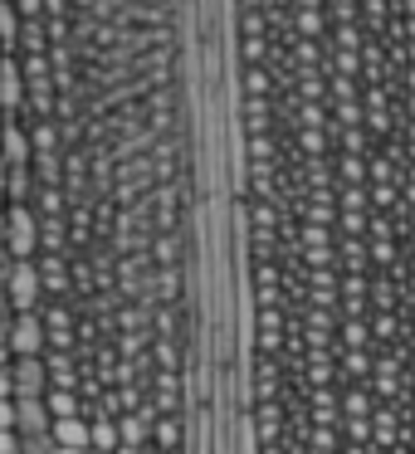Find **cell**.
<instances>
[{
	"mask_svg": "<svg viewBox=\"0 0 415 454\" xmlns=\"http://www.w3.org/2000/svg\"><path fill=\"white\" fill-rule=\"evenodd\" d=\"M0 157H5V167H25V161H35V142H30V132H25L15 118H5V128H0Z\"/></svg>",
	"mask_w": 415,
	"mask_h": 454,
	"instance_id": "8992f818",
	"label": "cell"
},
{
	"mask_svg": "<svg viewBox=\"0 0 415 454\" xmlns=\"http://www.w3.org/2000/svg\"><path fill=\"white\" fill-rule=\"evenodd\" d=\"M0 430H20V405L11 395H0Z\"/></svg>",
	"mask_w": 415,
	"mask_h": 454,
	"instance_id": "2e32d148",
	"label": "cell"
},
{
	"mask_svg": "<svg viewBox=\"0 0 415 454\" xmlns=\"http://www.w3.org/2000/svg\"><path fill=\"white\" fill-rule=\"evenodd\" d=\"M20 430H0V454H20Z\"/></svg>",
	"mask_w": 415,
	"mask_h": 454,
	"instance_id": "ac0fdd59",
	"label": "cell"
},
{
	"mask_svg": "<svg viewBox=\"0 0 415 454\" xmlns=\"http://www.w3.org/2000/svg\"><path fill=\"white\" fill-rule=\"evenodd\" d=\"M25 103V64L15 59V50L0 54V113L5 118H15Z\"/></svg>",
	"mask_w": 415,
	"mask_h": 454,
	"instance_id": "277c9868",
	"label": "cell"
},
{
	"mask_svg": "<svg viewBox=\"0 0 415 454\" xmlns=\"http://www.w3.org/2000/svg\"><path fill=\"white\" fill-rule=\"evenodd\" d=\"M54 444L59 450H93V420L89 415H64V420H54Z\"/></svg>",
	"mask_w": 415,
	"mask_h": 454,
	"instance_id": "ba28073f",
	"label": "cell"
},
{
	"mask_svg": "<svg viewBox=\"0 0 415 454\" xmlns=\"http://www.w3.org/2000/svg\"><path fill=\"white\" fill-rule=\"evenodd\" d=\"M0 342H11V313H0Z\"/></svg>",
	"mask_w": 415,
	"mask_h": 454,
	"instance_id": "ffe728a7",
	"label": "cell"
},
{
	"mask_svg": "<svg viewBox=\"0 0 415 454\" xmlns=\"http://www.w3.org/2000/svg\"><path fill=\"white\" fill-rule=\"evenodd\" d=\"M93 450H122V430L113 415H93Z\"/></svg>",
	"mask_w": 415,
	"mask_h": 454,
	"instance_id": "30bf717a",
	"label": "cell"
},
{
	"mask_svg": "<svg viewBox=\"0 0 415 454\" xmlns=\"http://www.w3.org/2000/svg\"><path fill=\"white\" fill-rule=\"evenodd\" d=\"M152 454H176V450H152Z\"/></svg>",
	"mask_w": 415,
	"mask_h": 454,
	"instance_id": "cb8c5ba5",
	"label": "cell"
},
{
	"mask_svg": "<svg viewBox=\"0 0 415 454\" xmlns=\"http://www.w3.org/2000/svg\"><path fill=\"white\" fill-rule=\"evenodd\" d=\"M5 249H11V259H35V249H40V215L30 206L5 210Z\"/></svg>",
	"mask_w": 415,
	"mask_h": 454,
	"instance_id": "7a4b0ae2",
	"label": "cell"
},
{
	"mask_svg": "<svg viewBox=\"0 0 415 454\" xmlns=\"http://www.w3.org/2000/svg\"><path fill=\"white\" fill-rule=\"evenodd\" d=\"M5 288H11V313H40L44 308V278L35 259H11Z\"/></svg>",
	"mask_w": 415,
	"mask_h": 454,
	"instance_id": "6da1fadb",
	"label": "cell"
},
{
	"mask_svg": "<svg viewBox=\"0 0 415 454\" xmlns=\"http://www.w3.org/2000/svg\"><path fill=\"white\" fill-rule=\"evenodd\" d=\"M44 405H50V415L54 420H64V415H83V405H79V391H44Z\"/></svg>",
	"mask_w": 415,
	"mask_h": 454,
	"instance_id": "7c38bea8",
	"label": "cell"
},
{
	"mask_svg": "<svg viewBox=\"0 0 415 454\" xmlns=\"http://www.w3.org/2000/svg\"><path fill=\"white\" fill-rule=\"evenodd\" d=\"M5 210H11V206H5V176H0V215H5Z\"/></svg>",
	"mask_w": 415,
	"mask_h": 454,
	"instance_id": "44dd1931",
	"label": "cell"
},
{
	"mask_svg": "<svg viewBox=\"0 0 415 454\" xmlns=\"http://www.w3.org/2000/svg\"><path fill=\"white\" fill-rule=\"evenodd\" d=\"M20 30H25V25H20V11H15L11 0H0V54L20 40Z\"/></svg>",
	"mask_w": 415,
	"mask_h": 454,
	"instance_id": "8fae6325",
	"label": "cell"
},
{
	"mask_svg": "<svg viewBox=\"0 0 415 454\" xmlns=\"http://www.w3.org/2000/svg\"><path fill=\"white\" fill-rule=\"evenodd\" d=\"M40 278H44V294H69V274H64L59 254H40Z\"/></svg>",
	"mask_w": 415,
	"mask_h": 454,
	"instance_id": "9c48e42d",
	"label": "cell"
},
{
	"mask_svg": "<svg viewBox=\"0 0 415 454\" xmlns=\"http://www.w3.org/2000/svg\"><path fill=\"white\" fill-rule=\"evenodd\" d=\"M176 444H181L176 415H161V420H157V450H176Z\"/></svg>",
	"mask_w": 415,
	"mask_h": 454,
	"instance_id": "5bb4252c",
	"label": "cell"
},
{
	"mask_svg": "<svg viewBox=\"0 0 415 454\" xmlns=\"http://www.w3.org/2000/svg\"><path fill=\"white\" fill-rule=\"evenodd\" d=\"M15 405H20V440H40V434L54 430V415L44 405V395H15Z\"/></svg>",
	"mask_w": 415,
	"mask_h": 454,
	"instance_id": "5b68a950",
	"label": "cell"
},
{
	"mask_svg": "<svg viewBox=\"0 0 415 454\" xmlns=\"http://www.w3.org/2000/svg\"><path fill=\"white\" fill-rule=\"evenodd\" d=\"M15 395H44V386H50V366H44V356H15Z\"/></svg>",
	"mask_w": 415,
	"mask_h": 454,
	"instance_id": "52a82bcc",
	"label": "cell"
},
{
	"mask_svg": "<svg viewBox=\"0 0 415 454\" xmlns=\"http://www.w3.org/2000/svg\"><path fill=\"white\" fill-rule=\"evenodd\" d=\"M54 454H93V450H54Z\"/></svg>",
	"mask_w": 415,
	"mask_h": 454,
	"instance_id": "603a6c76",
	"label": "cell"
},
{
	"mask_svg": "<svg viewBox=\"0 0 415 454\" xmlns=\"http://www.w3.org/2000/svg\"><path fill=\"white\" fill-rule=\"evenodd\" d=\"M118 430H122V444H132V450H147V415H118Z\"/></svg>",
	"mask_w": 415,
	"mask_h": 454,
	"instance_id": "4fadbf2b",
	"label": "cell"
},
{
	"mask_svg": "<svg viewBox=\"0 0 415 454\" xmlns=\"http://www.w3.org/2000/svg\"><path fill=\"white\" fill-rule=\"evenodd\" d=\"M11 352L15 356H44V352H50V327H44V313H15L11 317Z\"/></svg>",
	"mask_w": 415,
	"mask_h": 454,
	"instance_id": "3957f363",
	"label": "cell"
},
{
	"mask_svg": "<svg viewBox=\"0 0 415 454\" xmlns=\"http://www.w3.org/2000/svg\"><path fill=\"white\" fill-rule=\"evenodd\" d=\"M59 444H54V434H40V440H25L20 454H54Z\"/></svg>",
	"mask_w": 415,
	"mask_h": 454,
	"instance_id": "e0dca14e",
	"label": "cell"
},
{
	"mask_svg": "<svg viewBox=\"0 0 415 454\" xmlns=\"http://www.w3.org/2000/svg\"><path fill=\"white\" fill-rule=\"evenodd\" d=\"M93 454H118V450H93Z\"/></svg>",
	"mask_w": 415,
	"mask_h": 454,
	"instance_id": "d4e9b609",
	"label": "cell"
},
{
	"mask_svg": "<svg viewBox=\"0 0 415 454\" xmlns=\"http://www.w3.org/2000/svg\"><path fill=\"white\" fill-rule=\"evenodd\" d=\"M35 196H40V215H59V210H64V196H59V186H40Z\"/></svg>",
	"mask_w": 415,
	"mask_h": 454,
	"instance_id": "9a60e30c",
	"label": "cell"
},
{
	"mask_svg": "<svg viewBox=\"0 0 415 454\" xmlns=\"http://www.w3.org/2000/svg\"><path fill=\"white\" fill-rule=\"evenodd\" d=\"M0 395H11V401H15V372H11V366H0Z\"/></svg>",
	"mask_w": 415,
	"mask_h": 454,
	"instance_id": "d6986e66",
	"label": "cell"
},
{
	"mask_svg": "<svg viewBox=\"0 0 415 454\" xmlns=\"http://www.w3.org/2000/svg\"><path fill=\"white\" fill-rule=\"evenodd\" d=\"M118 454H147V450H132V444H122V450Z\"/></svg>",
	"mask_w": 415,
	"mask_h": 454,
	"instance_id": "7402d4cb",
	"label": "cell"
}]
</instances>
